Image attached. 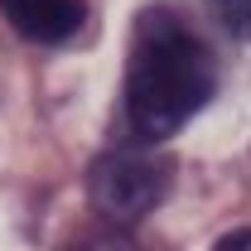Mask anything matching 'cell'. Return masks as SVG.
Instances as JSON below:
<instances>
[{"mask_svg":"<svg viewBox=\"0 0 251 251\" xmlns=\"http://www.w3.org/2000/svg\"><path fill=\"white\" fill-rule=\"evenodd\" d=\"M218 92V58L174 5L140 10L126 58V130L135 145L179 135Z\"/></svg>","mask_w":251,"mask_h":251,"instance_id":"6da1fadb","label":"cell"},{"mask_svg":"<svg viewBox=\"0 0 251 251\" xmlns=\"http://www.w3.org/2000/svg\"><path fill=\"white\" fill-rule=\"evenodd\" d=\"M164 193H169V164L150 145H135V140L121 150H106L87 169V198L116 227H130L145 213H155Z\"/></svg>","mask_w":251,"mask_h":251,"instance_id":"7a4b0ae2","label":"cell"},{"mask_svg":"<svg viewBox=\"0 0 251 251\" xmlns=\"http://www.w3.org/2000/svg\"><path fill=\"white\" fill-rule=\"evenodd\" d=\"M0 15L29 44H68L87 25L82 0H0Z\"/></svg>","mask_w":251,"mask_h":251,"instance_id":"3957f363","label":"cell"},{"mask_svg":"<svg viewBox=\"0 0 251 251\" xmlns=\"http://www.w3.org/2000/svg\"><path fill=\"white\" fill-rule=\"evenodd\" d=\"M208 10L232 39L251 44V0H208Z\"/></svg>","mask_w":251,"mask_h":251,"instance_id":"277c9868","label":"cell"},{"mask_svg":"<svg viewBox=\"0 0 251 251\" xmlns=\"http://www.w3.org/2000/svg\"><path fill=\"white\" fill-rule=\"evenodd\" d=\"M213 251H251V227H242V232H227Z\"/></svg>","mask_w":251,"mask_h":251,"instance_id":"5b68a950","label":"cell"},{"mask_svg":"<svg viewBox=\"0 0 251 251\" xmlns=\"http://www.w3.org/2000/svg\"><path fill=\"white\" fill-rule=\"evenodd\" d=\"M87 251H126V247H116V242H97V247H87Z\"/></svg>","mask_w":251,"mask_h":251,"instance_id":"8992f818","label":"cell"}]
</instances>
